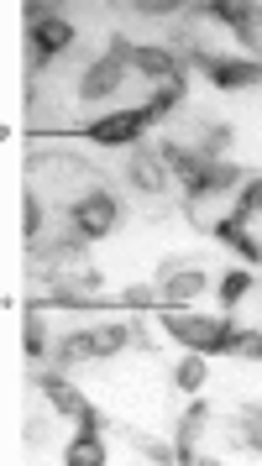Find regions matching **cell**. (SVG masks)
Wrapping results in <instances>:
<instances>
[{
    "label": "cell",
    "instance_id": "8992f818",
    "mask_svg": "<svg viewBox=\"0 0 262 466\" xmlns=\"http://www.w3.org/2000/svg\"><path fill=\"white\" fill-rule=\"evenodd\" d=\"M110 226H116V199H110V194H85V199H79V205H74V231L85 236H106Z\"/></svg>",
    "mask_w": 262,
    "mask_h": 466
},
{
    "label": "cell",
    "instance_id": "9a60e30c",
    "mask_svg": "<svg viewBox=\"0 0 262 466\" xmlns=\"http://www.w3.org/2000/svg\"><path fill=\"white\" fill-rule=\"evenodd\" d=\"M199 289H205V278H199V273H178V278H168L163 299H174V304H178V299H195Z\"/></svg>",
    "mask_w": 262,
    "mask_h": 466
},
{
    "label": "cell",
    "instance_id": "603a6c76",
    "mask_svg": "<svg viewBox=\"0 0 262 466\" xmlns=\"http://www.w3.org/2000/svg\"><path fill=\"white\" fill-rule=\"evenodd\" d=\"M205 424V403H189V420H184V430H178V445L195 441V430Z\"/></svg>",
    "mask_w": 262,
    "mask_h": 466
},
{
    "label": "cell",
    "instance_id": "3957f363",
    "mask_svg": "<svg viewBox=\"0 0 262 466\" xmlns=\"http://www.w3.org/2000/svg\"><path fill=\"white\" fill-rule=\"evenodd\" d=\"M26 16H32V68H43L53 53H64V47L74 43V26H68L58 11H47V5H32Z\"/></svg>",
    "mask_w": 262,
    "mask_h": 466
},
{
    "label": "cell",
    "instance_id": "277c9868",
    "mask_svg": "<svg viewBox=\"0 0 262 466\" xmlns=\"http://www.w3.org/2000/svg\"><path fill=\"white\" fill-rule=\"evenodd\" d=\"M147 127H153V110L142 106V110H121V116L95 121V127H89V137H95V142H106V147H121V142H136Z\"/></svg>",
    "mask_w": 262,
    "mask_h": 466
},
{
    "label": "cell",
    "instance_id": "8fae6325",
    "mask_svg": "<svg viewBox=\"0 0 262 466\" xmlns=\"http://www.w3.org/2000/svg\"><path fill=\"white\" fill-rule=\"evenodd\" d=\"M216 236L226 241V247H237V252L247 257V262H262V247H257V241H252L247 231H241V215H231V220H220V226H216Z\"/></svg>",
    "mask_w": 262,
    "mask_h": 466
},
{
    "label": "cell",
    "instance_id": "5b68a950",
    "mask_svg": "<svg viewBox=\"0 0 262 466\" xmlns=\"http://www.w3.org/2000/svg\"><path fill=\"white\" fill-rule=\"evenodd\" d=\"M199 68H205L220 89H252V85H262V58H257V64H247V58H205V53H199Z\"/></svg>",
    "mask_w": 262,
    "mask_h": 466
},
{
    "label": "cell",
    "instance_id": "d4e9b609",
    "mask_svg": "<svg viewBox=\"0 0 262 466\" xmlns=\"http://www.w3.org/2000/svg\"><path fill=\"white\" fill-rule=\"evenodd\" d=\"M43 231V205H37V194H26V236Z\"/></svg>",
    "mask_w": 262,
    "mask_h": 466
},
{
    "label": "cell",
    "instance_id": "4fadbf2b",
    "mask_svg": "<svg viewBox=\"0 0 262 466\" xmlns=\"http://www.w3.org/2000/svg\"><path fill=\"white\" fill-rule=\"evenodd\" d=\"M131 178H136L147 194H157V184H163V163H157L153 152H136V157H131Z\"/></svg>",
    "mask_w": 262,
    "mask_h": 466
},
{
    "label": "cell",
    "instance_id": "ac0fdd59",
    "mask_svg": "<svg viewBox=\"0 0 262 466\" xmlns=\"http://www.w3.org/2000/svg\"><path fill=\"white\" fill-rule=\"evenodd\" d=\"M26 357H47V330H43V319H26Z\"/></svg>",
    "mask_w": 262,
    "mask_h": 466
},
{
    "label": "cell",
    "instance_id": "e0dca14e",
    "mask_svg": "<svg viewBox=\"0 0 262 466\" xmlns=\"http://www.w3.org/2000/svg\"><path fill=\"white\" fill-rule=\"evenodd\" d=\"M247 283H252L247 273H220V299H226V304H237V299L247 294Z\"/></svg>",
    "mask_w": 262,
    "mask_h": 466
},
{
    "label": "cell",
    "instance_id": "4316f807",
    "mask_svg": "<svg viewBox=\"0 0 262 466\" xmlns=\"http://www.w3.org/2000/svg\"><path fill=\"white\" fill-rule=\"evenodd\" d=\"M231 351H241V357H262V336H237L231 340Z\"/></svg>",
    "mask_w": 262,
    "mask_h": 466
},
{
    "label": "cell",
    "instance_id": "2e32d148",
    "mask_svg": "<svg viewBox=\"0 0 262 466\" xmlns=\"http://www.w3.org/2000/svg\"><path fill=\"white\" fill-rule=\"evenodd\" d=\"M247 16H252V5H231V0H220L216 5V22H226V26H247Z\"/></svg>",
    "mask_w": 262,
    "mask_h": 466
},
{
    "label": "cell",
    "instance_id": "ba28073f",
    "mask_svg": "<svg viewBox=\"0 0 262 466\" xmlns=\"http://www.w3.org/2000/svg\"><path fill=\"white\" fill-rule=\"evenodd\" d=\"M121 79H126V64H121V58H100V64H89L79 89H85V100H106V95L121 89Z\"/></svg>",
    "mask_w": 262,
    "mask_h": 466
},
{
    "label": "cell",
    "instance_id": "5bb4252c",
    "mask_svg": "<svg viewBox=\"0 0 262 466\" xmlns=\"http://www.w3.org/2000/svg\"><path fill=\"white\" fill-rule=\"evenodd\" d=\"M178 100H184V74H178V79H163V89H157L153 100H147V110H153V121H157V116H168V110H174Z\"/></svg>",
    "mask_w": 262,
    "mask_h": 466
},
{
    "label": "cell",
    "instance_id": "ffe728a7",
    "mask_svg": "<svg viewBox=\"0 0 262 466\" xmlns=\"http://www.w3.org/2000/svg\"><path fill=\"white\" fill-rule=\"evenodd\" d=\"M241 430H247V445L262 451V409H247V414H241Z\"/></svg>",
    "mask_w": 262,
    "mask_h": 466
},
{
    "label": "cell",
    "instance_id": "52a82bcc",
    "mask_svg": "<svg viewBox=\"0 0 262 466\" xmlns=\"http://www.w3.org/2000/svg\"><path fill=\"white\" fill-rule=\"evenodd\" d=\"M106 461V445H100V414H95V403H85V414H79V441L68 445V466H100Z\"/></svg>",
    "mask_w": 262,
    "mask_h": 466
},
{
    "label": "cell",
    "instance_id": "7402d4cb",
    "mask_svg": "<svg viewBox=\"0 0 262 466\" xmlns=\"http://www.w3.org/2000/svg\"><path fill=\"white\" fill-rule=\"evenodd\" d=\"M237 37H241V43H252L262 53V11H257V5H252V16H247V26H241Z\"/></svg>",
    "mask_w": 262,
    "mask_h": 466
},
{
    "label": "cell",
    "instance_id": "7c38bea8",
    "mask_svg": "<svg viewBox=\"0 0 262 466\" xmlns=\"http://www.w3.org/2000/svg\"><path fill=\"white\" fill-rule=\"evenodd\" d=\"M43 388H47V399H53V409H58V414H74V420L85 414V399H79L64 378H43Z\"/></svg>",
    "mask_w": 262,
    "mask_h": 466
},
{
    "label": "cell",
    "instance_id": "7a4b0ae2",
    "mask_svg": "<svg viewBox=\"0 0 262 466\" xmlns=\"http://www.w3.org/2000/svg\"><path fill=\"white\" fill-rule=\"evenodd\" d=\"M131 340L126 325H100V330H79V336L58 340V351H53V361H79V357H116L121 346Z\"/></svg>",
    "mask_w": 262,
    "mask_h": 466
},
{
    "label": "cell",
    "instance_id": "6da1fadb",
    "mask_svg": "<svg viewBox=\"0 0 262 466\" xmlns=\"http://www.w3.org/2000/svg\"><path fill=\"white\" fill-rule=\"evenodd\" d=\"M168 336L184 340L189 351H231V340H237V325L231 319H205V315H168Z\"/></svg>",
    "mask_w": 262,
    "mask_h": 466
},
{
    "label": "cell",
    "instance_id": "cb8c5ba5",
    "mask_svg": "<svg viewBox=\"0 0 262 466\" xmlns=\"http://www.w3.org/2000/svg\"><path fill=\"white\" fill-rule=\"evenodd\" d=\"M252 210H262V178H257V184H247V194H241V205H237L241 220H247Z\"/></svg>",
    "mask_w": 262,
    "mask_h": 466
},
{
    "label": "cell",
    "instance_id": "d6986e66",
    "mask_svg": "<svg viewBox=\"0 0 262 466\" xmlns=\"http://www.w3.org/2000/svg\"><path fill=\"white\" fill-rule=\"evenodd\" d=\"M226 147H231V131H226V127L205 131V157H216V163H220V152H226Z\"/></svg>",
    "mask_w": 262,
    "mask_h": 466
},
{
    "label": "cell",
    "instance_id": "44dd1931",
    "mask_svg": "<svg viewBox=\"0 0 262 466\" xmlns=\"http://www.w3.org/2000/svg\"><path fill=\"white\" fill-rule=\"evenodd\" d=\"M199 382H205V361H184V367H178V388H184V393H195Z\"/></svg>",
    "mask_w": 262,
    "mask_h": 466
},
{
    "label": "cell",
    "instance_id": "9c48e42d",
    "mask_svg": "<svg viewBox=\"0 0 262 466\" xmlns=\"http://www.w3.org/2000/svg\"><path fill=\"white\" fill-rule=\"evenodd\" d=\"M205 163H210L205 152H189V147H178V142H168V147H163V168H174L178 178L189 184V194H195V184H199V173H205Z\"/></svg>",
    "mask_w": 262,
    "mask_h": 466
},
{
    "label": "cell",
    "instance_id": "484cf974",
    "mask_svg": "<svg viewBox=\"0 0 262 466\" xmlns=\"http://www.w3.org/2000/svg\"><path fill=\"white\" fill-rule=\"evenodd\" d=\"M121 299H126L131 309H142V304H153V299H157V289H142V283H136V289H126Z\"/></svg>",
    "mask_w": 262,
    "mask_h": 466
},
{
    "label": "cell",
    "instance_id": "30bf717a",
    "mask_svg": "<svg viewBox=\"0 0 262 466\" xmlns=\"http://www.w3.org/2000/svg\"><path fill=\"white\" fill-rule=\"evenodd\" d=\"M131 68H136V74H153V79H178V74H184L168 47H136V64Z\"/></svg>",
    "mask_w": 262,
    "mask_h": 466
}]
</instances>
